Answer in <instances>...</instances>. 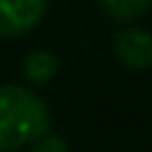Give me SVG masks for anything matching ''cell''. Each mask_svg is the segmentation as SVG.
<instances>
[{"label": "cell", "mask_w": 152, "mask_h": 152, "mask_svg": "<svg viewBox=\"0 0 152 152\" xmlns=\"http://www.w3.org/2000/svg\"><path fill=\"white\" fill-rule=\"evenodd\" d=\"M51 128V110L43 96L21 86H0V152H13Z\"/></svg>", "instance_id": "6da1fadb"}, {"label": "cell", "mask_w": 152, "mask_h": 152, "mask_svg": "<svg viewBox=\"0 0 152 152\" xmlns=\"http://www.w3.org/2000/svg\"><path fill=\"white\" fill-rule=\"evenodd\" d=\"M48 11V0H0V37L32 32Z\"/></svg>", "instance_id": "7a4b0ae2"}, {"label": "cell", "mask_w": 152, "mask_h": 152, "mask_svg": "<svg viewBox=\"0 0 152 152\" xmlns=\"http://www.w3.org/2000/svg\"><path fill=\"white\" fill-rule=\"evenodd\" d=\"M112 48H115L118 61H120L126 69L144 72V69L152 67V35L147 29L123 27L120 32H115Z\"/></svg>", "instance_id": "3957f363"}, {"label": "cell", "mask_w": 152, "mask_h": 152, "mask_svg": "<svg viewBox=\"0 0 152 152\" xmlns=\"http://www.w3.org/2000/svg\"><path fill=\"white\" fill-rule=\"evenodd\" d=\"M59 72V61L51 51H35L24 59V77L32 86H45L56 77Z\"/></svg>", "instance_id": "277c9868"}, {"label": "cell", "mask_w": 152, "mask_h": 152, "mask_svg": "<svg viewBox=\"0 0 152 152\" xmlns=\"http://www.w3.org/2000/svg\"><path fill=\"white\" fill-rule=\"evenodd\" d=\"M102 5V11L107 16H112L120 24H131L136 19H142L150 11L152 0H96Z\"/></svg>", "instance_id": "5b68a950"}, {"label": "cell", "mask_w": 152, "mask_h": 152, "mask_svg": "<svg viewBox=\"0 0 152 152\" xmlns=\"http://www.w3.org/2000/svg\"><path fill=\"white\" fill-rule=\"evenodd\" d=\"M29 152H69V147H67V142H64L61 136L43 134L40 139H35V142H32Z\"/></svg>", "instance_id": "8992f818"}]
</instances>
